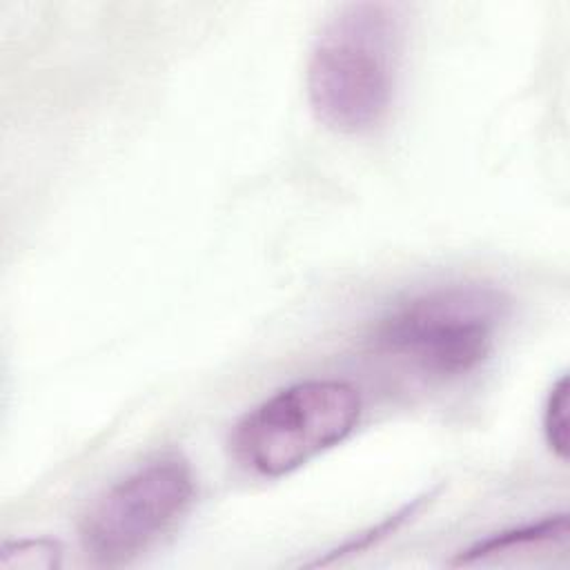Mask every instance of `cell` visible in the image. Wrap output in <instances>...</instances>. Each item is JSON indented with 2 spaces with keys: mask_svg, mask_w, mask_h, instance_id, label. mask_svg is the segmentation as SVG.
Wrapping results in <instances>:
<instances>
[{
  "mask_svg": "<svg viewBox=\"0 0 570 570\" xmlns=\"http://www.w3.org/2000/svg\"><path fill=\"white\" fill-rule=\"evenodd\" d=\"M62 563V546L53 539H16L0 548L2 570H53Z\"/></svg>",
  "mask_w": 570,
  "mask_h": 570,
  "instance_id": "obj_6",
  "label": "cell"
},
{
  "mask_svg": "<svg viewBox=\"0 0 570 570\" xmlns=\"http://www.w3.org/2000/svg\"><path fill=\"white\" fill-rule=\"evenodd\" d=\"M358 387L338 379L287 385L245 412L229 434V450L252 474L285 476L345 441L358 425Z\"/></svg>",
  "mask_w": 570,
  "mask_h": 570,
  "instance_id": "obj_3",
  "label": "cell"
},
{
  "mask_svg": "<svg viewBox=\"0 0 570 570\" xmlns=\"http://www.w3.org/2000/svg\"><path fill=\"white\" fill-rule=\"evenodd\" d=\"M403 9L392 2L341 4L307 58V100L327 129L365 134L387 116L403 56Z\"/></svg>",
  "mask_w": 570,
  "mask_h": 570,
  "instance_id": "obj_1",
  "label": "cell"
},
{
  "mask_svg": "<svg viewBox=\"0 0 570 570\" xmlns=\"http://www.w3.org/2000/svg\"><path fill=\"white\" fill-rule=\"evenodd\" d=\"M543 434L559 461H568V376L561 374L546 399L543 407Z\"/></svg>",
  "mask_w": 570,
  "mask_h": 570,
  "instance_id": "obj_7",
  "label": "cell"
},
{
  "mask_svg": "<svg viewBox=\"0 0 570 570\" xmlns=\"http://www.w3.org/2000/svg\"><path fill=\"white\" fill-rule=\"evenodd\" d=\"M568 514H548L539 521L523 523L503 532H497L483 541L472 543L461 550L450 563L452 566H472L490 559H501L517 552H554L566 550L568 546Z\"/></svg>",
  "mask_w": 570,
  "mask_h": 570,
  "instance_id": "obj_5",
  "label": "cell"
},
{
  "mask_svg": "<svg viewBox=\"0 0 570 570\" xmlns=\"http://www.w3.org/2000/svg\"><path fill=\"white\" fill-rule=\"evenodd\" d=\"M508 316L510 298L492 285H434L392 305L370 343L430 379L454 381L490 358Z\"/></svg>",
  "mask_w": 570,
  "mask_h": 570,
  "instance_id": "obj_2",
  "label": "cell"
},
{
  "mask_svg": "<svg viewBox=\"0 0 570 570\" xmlns=\"http://www.w3.org/2000/svg\"><path fill=\"white\" fill-rule=\"evenodd\" d=\"M196 479L178 452H163L105 488L85 510L78 534L98 563L120 566L149 550L191 505Z\"/></svg>",
  "mask_w": 570,
  "mask_h": 570,
  "instance_id": "obj_4",
  "label": "cell"
},
{
  "mask_svg": "<svg viewBox=\"0 0 570 570\" xmlns=\"http://www.w3.org/2000/svg\"><path fill=\"white\" fill-rule=\"evenodd\" d=\"M419 505H421V501H414V503H410V505L401 508L399 512H394V514H390L387 519L379 521L374 528H370V530H365V532L356 534L354 539H347V541H345V543H341L338 548L330 550L323 559H316L312 566H325V563H332V561H336V559H341V557H345V554H356V552H361V550L370 548L372 543L381 541L383 537L392 534L399 525H403V521H405L407 517H412V514L419 510Z\"/></svg>",
  "mask_w": 570,
  "mask_h": 570,
  "instance_id": "obj_8",
  "label": "cell"
}]
</instances>
